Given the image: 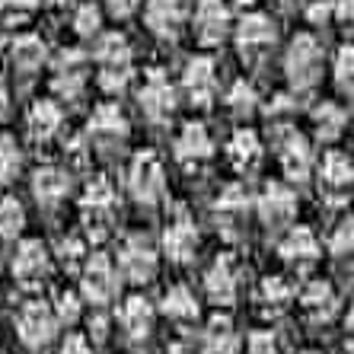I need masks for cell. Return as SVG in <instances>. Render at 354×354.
<instances>
[{"instance_id": "83f0119b", "label": "cell", "mask_w": 354, "mask_h": 354, "mask_svg": "<svg viewBox=\"0 0 354 354\" xmlns=\"http://www.w3.org/2000/svg\"><path fill=\"white\" fill-rule=\"evenodd\" d=\"M201 354H243V338H239L236 326H233L230 316H211L207 326L201 329Z\"/></svg>"}, {"instance_id": "484cf974", "label": "cell", "mask_w": 354, "mask_h": 354, "mask_svg": "<svg viewBox=\"0 0 354 354\" xmlns=\"http://www.w3.org/2000/svg\"><path fill=\"white\" fill-rule=\"evenodd\" d=\"M198 227L189 221V217H176V221L166 223L163 230V256L173 265H189L198 252Z\"/></svg>"}, {"instance_id": "ab89813d", "label": "cell", "mask_w": 354, "mask_h": 354, "mask_svg": "<svg viewBox=\"0 0 354 354\" xmlns=\"http://www.w3.org/2000/svg\"><path fill=\"white\" fill-rule=\"evenodd\" d=\"M329 252L335 259H354V217H342L329 233Z\"/></svg>"}, {"instance_id": "681fc988", "label": "cell", "mask_w": 354, "mask_h": 354, "mask_svg": "<svg viewBox=\"0 0 354 354\" xmlns=\"http://www.w3.org/2000/svg\"><path fill=\"white\" fill-rule=\"evenodd\" d=\"M7 112H10V83L7 77H0V122L7 118Z\"/></svg>"}, {"instance_id": "f546056e", "label": "cell", "mask_w": 354, "mask_h": 354, "mask_svg": "<svg viewBox=\"0 0 354 354\" xmlns=\"http://www.w3.org/2000/svg\"><path fill=\"white\" fill-rule=\"evenodd\" d=\"M160 313L169 322H176V326H192L201 316V304H198L195 290L189 284H173L160 297Z\"/></svg>"}, {"instance_id": "5bb4252c", "label": "cell", "mask_w": 354, "mask_h": 354, "mask_svg": "<svg viewBox=\"0 0 354 354\" xmlns=\"http://www.w3.org/2000/svg\"><path fill=\"white\" fill-rule=\"evenodd\" d=\"M236 29L233 23V10L227 0H198L195 13H192V32L205 48L221 45L227 35Z\"/></svg>"}, {"instance_id": "7bdbcfd3", "label": "cell", "mask_w": 354, "mask_h": 354, "mask_svg": "<svg viewBox=\"0 0 354 354\" xmlns=\"http://www.w3.org/2000/svg\"><path fill=\"white\" fill-rule=\"evenodd\" d=\"M243 354H284V345H281V338L274 329H256L246 338Z\"/></svg>"}, {"instance_id": "d6a6232c", "label": "cell", "mask_w": 354, "mask_h": 354, "mask_svg": "<svg viewBox=\"0 0 354 354\" xmlns=\"http://www.w3.org/2000/svg\"><path fill=\"white\" fill-rule=\"evenodd\" d=\"M223 106H227V112H230L233 118H239V122L252 118V115H256V109H259L256 86H252L249 80H233L230 90L223 93Z\"/></svg>"}, {"instance_id": "6da1fadb", "label": "cell", "mask_w": 354, "mask_h": 354, "mask_svg": "<svg viewBox=\"0 0 354 354\" xmlns=\"http://www.w3.org/2000/svg\"><path fill=\"white\" fill-rule=\"evenodd\" d=\"M96 83L106 96H122L134 77V51L122 32H102L93 45Z\"/></svg>"}, {"instance_id": "74e56055", "label": "cell", "mask_w": 354, "mask_h": 354, "mask_svg": "<svg viewBox=\"0 0 354 354\" xmlns=\"http://www.w3.org/2000/svg\"><path fill=\"white\" fill-rule=\"evenodd\" d=\"M83 304H86V300H83L80 290H58L51 306H55V313H58L61 326H67V329H71V326H77V322L83 319Z\"/></svg>"}, {"instance_id": "7dc6e473", "label": "cell", "mask_w": 354, "mask_h": 354, "mask_svg": "<svg viewBox=\"0 0 354 354\" xmlns=\"http://www.w3.org/2000/svg\"><path fill=\"white\" fill-rule=\"evenodd\" d=\"M345 351L354 354V304L348 306L345 313Z\"/></svg>"}, {"instance_id": "603a6c76", "label": "cell", "mask_w": 354, "mask_h": 354, "mask_svg": "<svg viewBox=\"0 0 354 354\" xmlns=\"http://www.w3.org/2000/svg\"><path fill=\"white\" fill-rule=\"evenodd\" d=\"M144 26L160 41L179 39V32L185 29V7H182V0H147L144 3Z\"/></svg>"}, {"instance_id": "277c9868", "label": "cell", "mask_w": 354, "mask_h": 354, "mask_svg": "<svg viewBox=\"0 0 354 354\" xmlns=\"http://www.w3.org/2000/svg\"><path fill=\"white\" fill-rule=\"evenodd\" d=\"M13 329H17V338L23 342V348L29 351H41V348H48L58 335L61 322H58V313H55V306L48 300H26L23 306L17 310L13 316Z\"/></svg>"}, {"instance_id": "11a10c76", "label": "cell", "mask_w": 354, "mask_h": 354, "mask_svg": "<svg viewBox=\"0 0 354 354\" xmlns=\"http://www.w3.org/2000/svg\"><path fill=\"white\" fill-rule=\"evenodd\" d=\"M243 3H246V0H243Z\"/></svg>"}, {"instance_id": "836d02e7", "label": "cell", "mask_w": 354, "mask_h": 354, "mask_svg": "<svg viewBox=\"0 0 354 354\" xmlns=\"http://www.w3.org/2000/svg\"><path fill=\"white\" fill-rule=\"evenodd\" d=\"M348 124V112L338 102H322L316 106L313 112V128H316V138L319 140H335L338 134L345 131Z\"/></svg>"}, {"instance_id": "d6986e66", "label": "cell", "mask_w": 354, "mask_h": 354, "mask_svg": "<svg viewBox=\"0 0 354 354\" xmlns=\"http://www.w3.org/2000/svg\"><path fill=\"white\" fill-rule=\"evenodd\" d=\"M201 284H205V297L217 306V310L233 306L236 304V297H239V268H236V262H233L230 256H217L214 262L207 265Z\"/></svg>"}, {"instance_id": "d4e9b609", "label": "cell", "mask_w": 354, "mask_h": 354, "mask_svg": "<svg viewBox=\"0 0 354 354\" xmlns=\"http://www.w3.org/2000/svg\"><path fill=\"white\" fill-rule=\"evenodd\" d=\"M71 195V169L64 166H39L32 176V198L39 201V207L45 211H55V207L64 205V198Z\"/></svg>"}, {"instance_id": "8d00e7d4", "label": "cell", "mask_w": 354, "mask_h": 354, "mask_svg": "<svg viewBox=\"0 0 354 354\" xmlns=\"http://www.w3.org/2000/svg\"><path fill=\"white\" fill-rule=\"evenodd\" d=\"M19 173H23V147L13 134H0V185L17 182Z\"/></svg>"}, {"instance_id": "816d5d0a", "label": "cell", "mask_w": 354, "mask_h": 354, "mask_svg": "<svg viewBox=\"0 0 354 354\" xmlns=\"http://www.w3.org/2000/svg\"><path fill=\"white\" fill-rule=\"evenodd\" d=\"M7 48H10V45H7V35H3V29H0V55H3Z\"/></svg>"}, {"instance_id": "c3c4849f", "label": "cell", "mask_w": 354, "mask_h": 354, "mask_svg": "<svg viewBox=\"0 0 354 354\" xmlns=\"http://www.w3.org/2000/svg\"><path fill=\"white\" fill-rule=\"evenodd\" d=\"M335 10H338V19H342V23L354 26V0H338Z\"/></svg>"}, {"instance_id": "30bf717a", "label": "cell", "mask_w": 354, "mask_h": 354, "mask_svg": "<svg viewBox=\"0 0 354 354\" xmlns=\"http://www.w3.org/2000/svg\"><path fill=\"white\" fill-rule=\"evenodd\" d=\"M138 106L153 124H166L176 115V109H179V90H176V83L169 80L166 71L153 67V71L144 74V83H140V90H138Z\"/></svg>"}, {"instance_id": "1f68e13d", "label": "cell", "mask_w": 354, "mask_h": 354, "mask_svg": "<svg viewBox=\"0 0 354 354\" xmlns=\"http://www.w3.org/2000/svg\"><path fill=\"white\" fill-rule=\"evenodd\" d=\"M252 205H256V198H249V192L243 189V185H227V189L217 195L214 211L223 223H239V221H246Z\"/></svg>"}, {"instance_id": "f5cc1de1", "label": "cell", "mask_w": 354, "mask_h": 354, "mask_svg": "<svg viewBox=\"0 0 354 354\" xmlns=\"http://www.w3.org/2000/svg\"><path fill=\"white\" fill-rule=\"evenodd\" d=\"M51 7H67V3H74V0H48Z\"/></svg>"}, {"instance_id": "3957f363", "label": "cell", "mask_w": 354, "mask_h": 354, "mask_svg": "<svg viewBox=\"0 0 354 354\" xmlns=\"http://www.w3.org/2000/svg\"><path fill=\"white\" fill-rule=\"evenodd\" d=\"M122 272H118L115 259H109L106 252H93L86 265L80 268V294L93 310H106L109 304L118 300L122 290Z\"/></svg>"}, {"instance_id": "f6af8a7d", "label": "cell", "mask_w": 354, "mask_h": 354, "mask_svg": "<svg viewBox=\"0 0 354 354\" xmlns=\"http://www.w3.org/2000/svg\"><path fill=\"white\" fill-rule=\"evenodd\" d=\"M58 354H96V345H93L86 335H80V332H74V335H67L64 342H61Z\"/></svg>"}, {"instance_id": "bcb514c9", "label": "cell", "mask_w": 354, "mask_h": 354, "mask_svg": "<svg viewBox=\"0 0 354 354\" xmlns=\"http://www.w3.org/2000/svg\"><path fill=\"white\" fill-rule=\"evenodd\" d=\"M102 3H106V10L115 19H128V17H134V13H138L144 0H102Z\"/></svg>"}, {"instance_id": "5b68a950", "label": "cell", "mask_w": 354, "mask_h": 354, "mask_svg": "<svg viewBox=\"0 0 354 354\" xmlns=\"http://www.w3.org/2000/svg\"><path fill=\"white\" fill-rule=\"evenodd\" d=\"M115 265H118V272H122V278L128 281V284L140 288V284H150V281L157 278L160 252L144 233H128V236L118 243Z\"/></svg>"}, {"instance_id": "4316f807", "label": "cell", "mask_w": 354, "mask_h": 354, "mask_svg": "<svg viewBox=\"0 0 354 354\" xmlns=\"http://www.w3.org/2000/svg\"><path fill=\"white\" fill-rule=\"evenodd\" d=\"M256 304L265 316H281L288 313L290 306L297 304V288L290 284L288 274H265L256 288Z\"/></svg>"}, {"instance_id": "4fadbf2b", "label": "cell", "mask_w": 354, "mask_h": 354, "mask_svg": "<svg viewBox=\"0 0 354 354\" xmlns=\"http://www.w3.org/2000/svg\"><path fill=\"white\" fill-rule=\"evenodd\" d=\"M256 214L268 230H290L297 217V192L288 182H268L256 195Z\"/></svg>"}, {"instance_id": "e575fe53", "label": "cell", "mask_w": 354, "mask_h": 354, "mask_svg": "<svg viewBox=\"0 0 354 354\" xmlns=\"http://www.w3.org/2000/svg\"><path fill=\"white\" fill-rule=\"evenodd\" d=\"M90 256L93 252H90V246H86V239H83L80 233H67V236L58 239V246H55V259L77 274H80V268L86 265Z\"/></svg>"}, {"instance_id": "7402d4cb", "label": "cell", "mask_w": 354, "mask_h": 354, "mask_svg": "<svg viewBox=\"0 0 354 354\" xmlns=\"http://www.w3.org/2000/svg\"><path fill=\"white\" fill-rule=\"evenodd\" d=\"M316 176H319V192L322 195L335 198V201H345L348 192H351V185H354V163H351L348 153H342V150H329V153L322 157Z\"/></svg>"}, {"instance_id": "f907efd6", "label": "cell", "mask_w": 354, "mask_h": 354, "mask_svg": "<svg viewBox=\"0 0 354 354\" xmlns=\"http://www.w3.org/2000/svg\"><path fill=\"white\" fill-rule=\"evenodd\" d=\"M166 354H192V348L185 345V342H179V338H176V342H169V345H166Z\"/></svg>"}, {"instance_id": "cb8c5ba5", "label": "cell", "mask_w": 354, "mask_h": 354, "mask_svg": "<svg viewBox=\"0 0 354 354\" xmlns=\"http://www.w3.org/2000/svg\"><path fill=\"white\" fill-rule=\"evenodd\" d=\"M173 157L182 166H201L214 157V140L201 122H185L173 140Z\"/></svg>"}, {"instance_id": "ac0fdd59", "label": "cell", "mask_w": 354, "mask_h": 354, "mask_svg": "<svg viewBox=\"0 0 354 354\" xmlns=\"http://www.w3.org/2000/svg\"><path fill=\"white\" fill-rule=\"evenodd\" d=\"M297 306L310 326H329L338 316V294L332 288V281L326 278H310L306 284L297 288Z\"/></svg>"}, {"instance_id": "f35d334b", "label": "cell", "mask_w": 354, "mask_h": 354, "mask_svg": "<svg viewBox=\"0 0 354 354\" xmlns=\"http://www.w3.org/2000/svg\"><path fill=\"white\" fill-rule=\"evenodd\" d=\"M74 32L80 35L83 41H93L102 35V10L96 3H80L74 10Z\"/></svg>"}, {"instance_id": "9a60e30c", "label": "cell", "mask_w": 354, "mask_h": 354, "mask_svg": "<svg viewBox=\"0 0 354 354\" xmlns=\"http://www.w3.org/2000/svg\"><path fill=\"white\" fill-rule=\"evenodd\" d=\"M182 93L192 106L207 109L221 93V80H217V64L207 55H195L182 67Z\"/></svg>"}, {"instance_id": "52a82bcc", "label": "cell", "mask_w": 354, "mask_h": 354, "mask_svg": "<svg viewBox=\"0 0 354 354\" xmlns=\"http://www.w3.org/2000/svg\"><path fill=\"white\" fill-rule=\"evenodd\" d=\"M128 195L140 207H157L166 198V169L153 150H140L128 166Z\"/></svg>"}, {"instance_id": "ba28073f", "label": "cell", "mask_w": 354, "mask_h": 354, "mask_svg": "<svg viewBox=\"0 0 354 354\" xmlns=\"http://www.w3.org/2000/svg\"><path fill=\"white\" fill-rule=\"evenodd\" d=\"M51 268H55V252L41 239H23L10 262L13 281L23 290H41L51 278Z\"/></svg>"}, {"instance_id": "9c48e42d", "label": "cell", "mask_w": 354, "mask_h": 354, "mask_svg": "<svg viewBox=\"0 0 354 354\" xmlns=\"http://www.w3.org/2000/svg\"><path fill=\"white\" fill-rule=\"evenodd\" d=\"M118 214V195H115V185L106 179V176H93L86 182V189L80 195V217L86 223L90 233H106L112 223H115Z\"/></svg>"}, {"instance_id": "e0dca14e", "label": "cell", "mask_w": 354, "mask_h": 354, "mask_svg": "<svg viewBox=\"0 0 354 354\" xmlns=\"http://www.w3.org/2000/svg\"><path fill=\"white\" fill-rule=\"evenodd\" d=\"M278 256H281V262L288 265V268H294V272H313L316 262L322 259V243L310 227L294 223V227L284 230V236H281Z\"/></svg>"}, {"instance_id": "4dcf8cb0", "label": "cell", "mask_w": 354, "mask_h": 354, "mask_svg": "<svg viewBox=\"0 0 354 354\" xmlns=\"http://www.w3.org/2000/svg\"><path fill=\"white\" fill-rule=\"evenodd\" d=\"M227 160H230V166L236 173L256 169L259 160H262V140H259V134L249 131V128L233 131V138L227 140Z\"/></svg>"}, {"instance_id": "ee69618b", "label": "cell", "mask_w": 354, "mask_h": 354, "mask_svg": "<svg viewBox=\"0 0 354 354\" xmlns=\"http://www.w3.org/2000/svg\"><path fill=\"white\" fill-rule=\"evenodd\" d=\"M306 19L313 26H329L332 19H338V10H335V0H316L313 7H306Z\"/></svg>"}, {"instance_id": "8fae6325", "label": "cell", "mask_w": 354, "mask_h": 354, "mask_svg": "<svg viewBox=\"0 0 354 354\" xmlns=\"http://www.w3.org/2000/svg\"><path fill=\"white\" fill-rule=\"evenodd\" d=\"M86 138L102 153H115V150H122L128 144L131 124H128L124 112L118 109V102H102V106L93 109L90 122H86Z\"/></svg>"}, {"instance_id": "2e32d148", "label": "cell", "mask_w": 354, "mask_h": 354, "mask_svg": "<svg viewBox=\"0 0 354 354\" xmlns=\"http://www.w3.org/2000/svg\"><path fill=\"white\" fill-rule=\"evenodd\" d=\"M157 313L160 310L150 304L147 297L131 294V297H124L122 304H118L115 326H118V332L131 342V345H144V342L153 335V329H157Z\"/></svg>"}, {"instance_id": "7a4b0ae2", "label": "cell", "mask_w": 354, "mask_h": 354, "mask_svg": "<svg viewBox=\"0 0 354 354\" xmlns=\"http://www.w3.org/2000/svg\"><path fill=\"white\" fill-rule=\"evenodd\" d=\"M322 67H326V55H322L319 41L310 32L294 35L288 45V55H284V74H288L290 86L297 93L313 90L316 83L322 80Z\"/></svg>"}, {"instance_id": "b9f144b4", "label": "cell", "mask_w": 354, "mask_h": 354, "mask_svg": "<svg viewBox=\"0 0 354 354\" xmlns=\"http://www.w3.org/2000/svg\"><path fill=\"white\" fill-rule=\"evenodd\" d=\"M332 74L342 90H354V45H342L332 58Z\"/></svg>"}, {"instance_id": "db71d44e", "label": "cell", "mask_w": 354, "mask_h": 354, "mask_svg": "<svg viewBox=\"0 0 354 354\" xmlns=\"http://www.w3.org/2000/svg\"><path fill=\"white\" fill-rule=\"evenodd\" d=\"M300 354H322V351H316V348H310V351H300Z\"/></svg>"}, {"instance_id": "60d3db41", "label": "cell", "mask_w": 354, "mask_h": 354, "mask_svg": "<svg viewBox=\"0 0 354 354\" xmlns=\"http://www.w3.org/2000/svg\"><path fill=\"white\" fill-rule=\"evenodd\" d=\"M41 0H0V19L7 26H26L39 13Z\"/></svg>"}, {"instance_id": "8992f818", "label": "cell", "mask_w": 354, "mask_h": 354, "mask_svg": "<svg viewBox=\"0 0 354 354\" xmlns=\"http://www.w3.org/2000/svg\"><path fill=\"white\" fill-rule=\"evenodd\" d=\"M90 67H93V55L80 48H61L58 58L51 61V93L61 102H77L86 93L90 83Z\"/></svg>"}, {"instance_id": "ffe728a7", "label": "cell", "mask_w": 354, "mask_h": 354, "mask_svg": "<svg viewBox=\"0 0 354 354\" xmlns=\"http://www.w3.org/2000/svg\"><path fill=\"white\" fill-rule=\"evenodd\" d=\"M233 39H236V48H239V55H243L246 61L262 58L265 51L272 48V41H274L272 17H265V13H259V10L246 13V17L236 23V29H233Z\"/></svg>"}, {"instance_id": "7c38bea8", "label": "cell", "mask_w": 354, "mask_h": 354, "mask_svg": "<svg viewBox=\"0 0 354 354\" xmlns=\"http://www.w3.org/2000/svg\"><path fill=\"white\" fill-rule=\"evenodd\" d=\"M274 147H278V160H281V169H284L288 182H306L313 176V169H316L313 144L297 131V128L278 124V131H274Z\"/></svg>"}, {"instance_id": "44dd1931", "label": "cell", "mask_w": 354, "mask_h": 354, "mask_svg": "<svg viewBox=\"0 0 354 354\" xmlns=\"http://www.w3.org/2000/svg\"><path fill=\"white\" fill-rule=\"evenodd\" d=\"M7 58H10V71L19 80H32L48 61V45H45V39L39 32H19L10 41Z\"/></svg>"}, {"instance_id": "d590c367", "label": "cell", "mask_w": 354, "mask_h": 354, "mask_svg": "<svg viewBox=\"0 0 354 354\" xmlns=\"http://www.w3.org/2000/svg\"><path fill=\"white\" fill-rule=\"evenodd\" d=\"M26 207L17 195H3L0 198V236L3 239H19L26 230Z\"/></svg>"}, {"instance_id": "f1b7e54d", "label": "cell", "mask_w": 354, "mask_h": 354, "mask_svg": "<svg viewBox=\"0 0 354 354\" xmlns=\"http://www.w3.org/2000/svg\"><path fill=\"white\" fill-rule=\"evenodd\" d=\"M26 128L39 144H48L51 138H58L64 128V109L58 99H35L29 106V115H26Z\"/></svg>"}]
</instances>
